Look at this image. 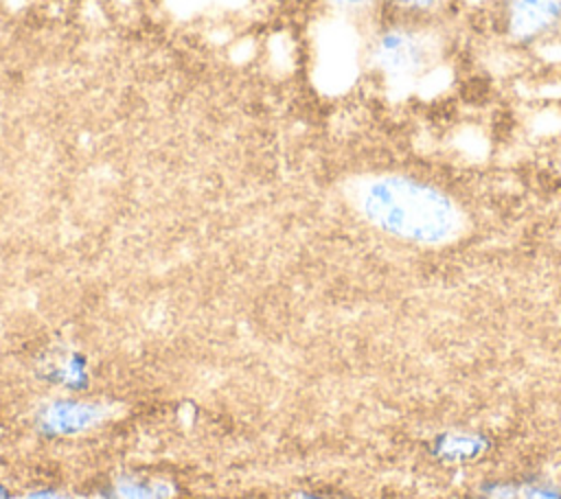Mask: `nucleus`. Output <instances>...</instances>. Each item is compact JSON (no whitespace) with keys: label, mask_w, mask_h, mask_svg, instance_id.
<instances>
[{"label":"nucleus","mask_w":561,"mask_h":499,"mask_svg":"<svg viewBox=\"0 0 561 499\" xmlns=\"http://www.w3.org/2000/svg\"><path fill=\"white\" fill-rule=\"evenodd\" d=\"M386 2L397 15H410V18H427L434 13L443 0H381Z\"/></svg>","instance_id":"0eeeda50"},{"label":"nucleus","mask_w":561,"mask_h":499,"mask_svg":"<svg viewBox=\"0 0 561 499\" xmlns=\"http://www.w3.org/2000/svg\"><path fill=\"white\" fill-rule=\"evenodd\" d=\"M300 499H337V497H327V495H302Z\"/></svg>","instance_id":"9b49d317"},{"label":"nucleus","mask_w":561,"mask_h":499,"mask_svg":"<svg viewBox=\"0 0 561 499\" xmlns=\"http://www.w3.org/2000/svg\"><path fill=\"white\" fill-rule=\"evenodd\" d=\"M423 20L425 18L394 15L373 33L368 61L388 81H419L438 66L443 39Z\"/></svg>","instance_id":"f03ea898"},{"label":"nucleus","mask_w":561,"mask_h":499,"mask_svg":"<svg viewBox=\"0 0 561 499\" xmlns=\"http://www.w3.org/2000/svg\"><path fill=\"white\" fill-rule=\"evenodd\" d=\"M434 455L449 464H462L482 457L489 451V440L473 431H447L434 440Z\"/></svg>","instance_id":"39448f33"},{"label":"nucleus","mask_w":561,"mask_h":499,"mask_svg":"<svg viewBox=\"0 0 561 499\" xmlns=\"http://www.w3.org/2000/svg\"><path fill=\"white\" fill-rule=\"evenodd\" d=\"M22 499H72L70 495H64V492H55V490H37V492H31Z\"/></svg>","instance_id":"9d476101"},{"label":"nucleus","mask_w":561,"mask_h":499,"mask_svg":"<svg viewBox=\"0 0 561 499\" xmlns=\"http://www.w3.org/2000/svg\"><path fill=\"white\" fill-rule=\"evenodd\" d=\"M0 499H9V495H7V490L0 486Z\"/></svg>","instance_id":"f8f14e48"},{"label":"nucleus","mask_w":561,"mask_h":499,"mask_svg":"<svg viewBox=\"0 0 561 499\" xmlns=\"http://www.w3.org/2000/svg\"><path fill=\"white\" fill-rule=\"evenodd\" d=\"M519 499H561V486L552 481H530L522 486Z\"/></svg>","instance_id":"1a4fd4ad"},{"label":"nucleus","mask_w":561,"mask_h":499,"mask_svg":"<svg viewBox=\"0 0 561 499\" xmlns=\"http://www.w3.org/2000/svg\"><path fill=\"white\" fill-rule=\"evenodd\" d=\"M504 28L522 44H537L561 31V0H504Z\"/></svg>","instance_id":"7ed1b4c3"},{"label":"nucleus","mask_w":561,"mask_h":499,"mask_svg":"<svg viewBox=\"0 0 561 499\" xmlns=\"http://www.w3.org/2000/svg\"><path fill=\"white\" fill-rule=\"evenodd\" d=\"M114 497L116 499H169L171 486L156 479L123 475L114 481Z\"/></svg>","instance_id":"423d86ee"},{"label":"nucleus","mask_w":561,"mask_h":499,"mask_svg":"<svg viewBox=\"0 0 561 499\" xmlns=\"http://www.w3.org/2000/svg\"><path fill=\"white\" fill-rule=\"evenodd\" d=\"M333 11L348 18H362L368 15L379 0H324Z\"/></svg>","instance_id":"6e6552de"},{"label":"nucleus","mask_w":561,"mask_h":499,"mask_svg":"<svg viewBox=\"0 0 561 499\" xmlns=\"http://www.w3.org/2000/svg\"><path fill=\"white\" fill-rule=\"evenodd\" d=\"M110 416V407L88 401H53L39 414L42 431L53 436H72L101 425Z\"/></svg>","instance_id":"20e7f679"},{"label":"nucleus","mask_w":561,"mask_h":499,"mask_svg":"<svg viewBox=\"0 0 561 499\" xmlns=\"http://www.w3.org/2000/svg\"><path fill=\"white\" fill-rule=\"evenodd\" d=\"M355 204L379 232L412 245H445L467 225L462 208L434 184L408 175H377L357 186Z\"/></svg>","instance_id":"f257e3e1"}]
</instances>
